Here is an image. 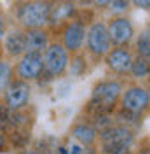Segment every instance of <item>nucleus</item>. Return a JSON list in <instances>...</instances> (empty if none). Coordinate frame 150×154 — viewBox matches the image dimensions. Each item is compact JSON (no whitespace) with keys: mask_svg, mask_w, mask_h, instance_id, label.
Segmentation results:
<instances>
[{"mask_svg":"<svg viewBox=\"0 0 150 154\" xmlns=\"http://www.w3.org/2000/svg\"><path fill=\"white\" fill-rule=\"evenodd\" d=\"M19 21L28 28H38L49 21V4L46 2H30L19 11Z\"/></svg>","mask_w":150,"mask_h":154,"instance_id":"f257e3e1","label":"nucleus"},{"mask_svg":"<svg viewBox=\"0 0 150 154\" xmlns=\"http://www.w3.org/2000/svg\"><path fill=\"white\" fill-rule=\"evenodd\" d=\"M87 44L89 49L94 54H105L110 48V37H108V30L105 28V25L96 23L91 26L87 33Z\"/></svg>","mask_w":150,"mask_h":154,"instance_id":"f03ea898","label":"nucleus"},{"mask_svg":"<svg viewBox=\"0 0 150 154\" xmlns=\"http://www.w3.org/2000/svg\"><path fill=\"white\" fill-rule=\"evenodd\" d=\"M66 63H68V56H66V51L61 46H51L47 49L46 58H44V67L51 75H58L65 70Z\"/></svg>","mask_w":150,"mask_h":154,"instance_id":"7ed1b4c3","label":"nucleus"},{"mask_svg":"<svg viewBox=\"0 0 150 154\" xmlns=\"http://www.w3.org/2000/svg\"><path fill=\"white\" fill-rule=\"evenodd\" d=\"M148 102H150L148 93L145 89H141V88H133V89H129L124 95V98H122L124 109L128 112H131V114H138L141 110H145L148 107Z\"/></svg>","mask_w":150,"mask_h":154,"instance_id":"20e7f679","label":"nucleus"},{"mask_svg":"<svg viewBox=\"0 0 150 154\" xmlns=\"http://www.w3.org/2000/svg\"><path fill=\"white\" fill-rule=\"evenodd\" d=\"M42 68H44V60L40 56V53H28L19 61L18 74L23 79H37Z\"/></svg>","mask_w":150,"mask_h":154,"instance_id":"39448f33","label":"nucleus"},{"mask_svg":"<svg viewBox=\"0 0 150 154\" xmlns=\"http://www.w3.org/2000/svg\"><path fill=\"white\" fill-rule=\"evenodd\" d=\"M133 35V26L128 19L119 18L113 19L108 26V37L112 38L115 44H126L129 42V38Z\"/></svg>","mask_w":150,"mask_h":154,"instance_id":"423d86ee","label":"nucleus"},{"mask_svg":"<svg viewBox=\"0 0 150 154\" xmlns=\"http://www.w3.org/2000/svg\"><path fill=\"white\" fill-rule=\"evenodd\" d=\"M101 140H103L105 145H110V144L131 145L133 135L124 126H113V128H106V130L101 131Z\"/></svg>","mask_w":150,"mask_h":154,"instance_id":"0eeeda50","label":"nucleus"},{"mask_svg":"<svg viewBox=\"0 0 150 154\" xmlns=\"http://www.w3.org/2000/svg\"><path fill=\"white\" fill-rule=\"evenodd\" d=\"M28 93L30 89L25 82H12L10 88L7 89V96H5L7 105L10 109H21L28 102Z\"/></svg>","mask_w":150,"mask_h":154,"instance_id":"6e6552de","label":"nucleus"},{"mask_svg":"<svg viewBox=\"0 0 150 154\" xmlns=\"http://www.w3.org/2000/svg\"><path fill=\"white\" fill-rule=\"evenodd\" d=\"M74 14V2L72 0H56L52 5H49V21L61 23Z\"/></svg>","mask_w":150,"mask_h":154,"instance_id":"1a4fd4ad","label":"nucleus"},{"mask_svg":"<svg viewBox=\"0 0 150 154\" xmlns=\"http://www.w3.org/2000/svg\"><path fill=\"white\" fill-rule=\"evenodd\" d=\"M106 63L108 67L115 70V72H126L128 68H131V54L126 49H115L112 53H108L106 56Z\"/></svg>","mask_w":150,"mask_h":154,"instance_id":"9d476101","label":"nucleus"},{"mask_svg":"<svg viewBox=\"0 0 150 154\" xmlns=\"http://www.w3.org/2000/svg\"><path fill=\"white\" fill-rule=\"evenodd\" d=\"M84 26L80 25V23H72V25H68L65 30V35H63V38H65V46L66 49H72V51H75V49L80 48V44H82V40H84Z\"/></svg>","mask_w":150,"mask_h":154,"instance_id":"9b49d317","label":"nucleus"},{"mask_svg":"<svg viewBox=\"0 0 150 154\" xmlns=\"http://www.w3.org/2000/svg\"><path fill=\"white\" fill-rule=\"evenodd\" d=\"M25 42H26V51L28 53H40L42 49L46 48L47 37H46V33L40 32V30H30L28 33L25 35Z\"/></svg>","mask_w":150,"mask_h":154,"instance_id":"f8f14e48","label":"nucleus"},{"mask_svg":"<svg viewBox=\"0 0 150 154\" xmlns=\"http://www.w3.org/2000/svg\"><path fill=\"white\" fill-rule=\"evenodd\" d=\"M5 49L12 56H18L23 51H26V42H25V35L21 32H12L9 37L5 38Z\"/></svg>","mask_w":150,"mask_h":154,"instance_id":"ddd939ff","label":"nucleus"},{"mask_svg":"<svg viewBox=\"0 0 150 154\" xmlns=\"http://www.w3.org/2000/svg\"><path fill=\"white\" fill-rule=\"evenodd\" d=\"M72 135H74L79 142L89 145V144H93L94 138H96V130H94L93 126H89V125H77L74 128Z\"/></svg>","mask_w":150,"mask_h":154,"instance_id":"4468645a","label":"nucleus"},{"mask_svg":"<svg viewBox=\"0 0 150 154\" xmlns=\"http://www.w3.org/2000/svg\"><path fill=\"white\" fill-rule=\"evenodd\" d=\"M138 51L141 56H150V26H147L138 37Z\"/></svg>","mask_w":150,"mask_h":154,"instance_id":"2eb2a0df","label":"nucleus"},{"mask_svg":"<svg viewBox=\"0 0 150 154\" xmlns=\"http://www.w3.org/2000/svg\"><path fill=\"white\" fill-rule=\"evenodd\" d=\"M38 149H40L44 154H56L58 151H59L58 142L52 138V137H46V138H42V140L38 142Z\"/></svg>","mask_w":150,"mask_h":154,"instance_id":"dca6fc26","label":"nucleus"},{"mask_svg":"<svg viewBox=\"0 0 150 154\" xmlns=\"http://www.w3.org/2000/svg\"><path fill=\"white\" fill-rule=\"evenodd\" d=\"M131 70L136 77H143L148 74V61H145V58H138L136 61L131 63Z\"/></svg>","mask_w":150,"mask_h":154,"instance_id":"f3484780","label":"nucleus"},{"mask_svg":"<svg viewBox=\"0 0 150 154\" xmlns=\"http://www.w3.org/2000/svg\"><path fill=\"white\" fill-rule=\"evenodd\" d=\"M103 154H131V151H129V145L110 144L103 147Z\"/></svg>","mask_w":150,"mask_h":154,"instance_id":"a211bd4d","label":"nucleus"},{"mask_svg":"<svg viewBox=\"0 0 150 154\" xmlns=\"http://www.w3.org/2000/svg\"><path fill=\"white\" fill-rule=\"evenodd\" d=\"M9 77H10V68H9V65L0 61V91L7 86V82H9Z\"/></svg>","mask_w":150,"mask_h":154,"instance_id":"6ab92c4d","label":"nucleus"},{"mask_svg":"<svg viewBox=\"0 0 150 154\" xmlns=\"http://www.w3.org/2000/svg\"><path fill=\"white\" fill-rule=\"evenodd\" d=\"M59 154H80L82 152V147H79L77 144H68L65 147H59Z\"/></svg>","mask_w":150,"mask_h":154,"instance_id":"aec40b11","label":"nucleus"},{"mask_svg":"<svg viewBox=\"0 0 150 154\" xmlns=\"http://www.w3.org/2000/svg\"><path fill=\"white\" fill-rule=\"evenodd\" d=\"M128 2H129V0H112V2H110V9L121 12V11H124L128 7Z\"/></svg>","mask_w":150,"mask_h":154,"instance_id":"412c9836","label":"nucleus"},{"mask_svg":"<svg viewBox=\"0 0 150 154\" xmlns=\"http://www.w3.org/2000/svg\"><path fill=\"white\" fill-rule=\"evenodd\" d=\"M7 123H9V114L5 112V109H2V107H0V130H2V128H5Z\"/></svg>","mask_w":150,"mask_h":154,"instance_id":"4be33fe9","label":"nucleus"},{"mask_svg":"<svg viewBox=\"0 0 150 154\" xmlns=\"http://www.w3.org/2000/svg\"><path fill=\"white\" fill-rule=\"evenodd\" d=\"M134 5L141 9H150V0H134Z\"/></svg>","mask_w":150,"mask_h":154,"instance_id":"5701e85b","label":"nucleus"},{"mask_svg":"<svg viewBox=\"0 0 150 154\" xmlns=\"http://www.w3.org/2000/svg\"><path fill=\"white\" fill-rule=\"evenodd\" d=\"M94 2H96L100 7H105V5H110V2H112V0H94Z\"/></svg>","mask_w":150,"mask_h":154,"instance_id":"b1692460","label":"nucleus"},{"mask_svg":"<svg viewBox=\"0 0 150 154\" xmlns=\"http://www.w3.org/2000/svg\"><path fill=\"white\" fill-rule=\"evenodd\" d=\"M74 63H75V70H74V72H75V74H79V67H80V63H82V60H80V58H77V60H75Z\"/></svg>","mask_w":150,"mask_h":154,"instance_id":"393cba45","label":"nucleus"},{"mask_svg":"<svg viewBox=\"0 0 150 154\" xmlns=\"http://www.w3.org/2000/svg\"><path fill=\"white\" fill-rule=\"evenodd\" d=\"M2 35H4V21L0 19V38H2Z\"/></svg>","mask_w":150,"mask_h":154,"instance_id":"a878e982","label":"nucleus"},{"mask_svg":"<svg viewBox=\"0 0 150 154\" xmlns=\"http://www.w3.org/2000/svg\"><path fill=\"white\" fill-rule=\"evenodd\" d=\"M80 154H93V151H91V149H86V151L82 149V152H80Z\"/></svg>","mask_w":150,"mask_h":154,"instance_id":"bb28decb","label":"nucleus"},{"mask_svg":"<svg viewBox=\"0 0 150 154\" xmlns=\"http://www.w3.org/2000/svg\"><path fill=\"white\" fill-rule=\"evenodd\" d=\"M2 145H4V137L0 135V147H2Z\"/></svg>","mask_w":150,"mask_h":154,"instance_id":"cd10ccee","label":"nucleus"},{"mask_svg":"<svg viewBox=\"0 0 150 154\" xmlns=\"http://www.w3.org/2000/svg\"><path fill=\"white\" fill-rule=\"evenodd\" d=\"M140 154H150V151H148V149H145V151H141Z\"/></svg>","mask_w":150,"mask_h":154,"instance_id":"c85d7f7f","label":"nucleus"},{"mask_svg":"<svg viewBox=\"0 0 150 154\" xmlns=\"http://www.w3.org/2000/svg\"><path fill=\"white\" fill-rule=\"evenodd\" d=\"M23 154H37V152H33V151H25Z\"/></svg>","mask_w":150,"mask_h":154,"instance_id":"c756f323","label":"nucleus"},{"mask_svg":"<svg viewBox=\"0 0 150 154\" xmlns=\"http://www.w3.org/2000/svg\"><path fill=\"white\" fill-rule=\"evenodd\" d=\"M148 72H150V63H148Z\"/></svg>","mask_w":150,"mask_h":154,"instance_id":"7c9ffc66","label":"nucleus"}]
</instances>
